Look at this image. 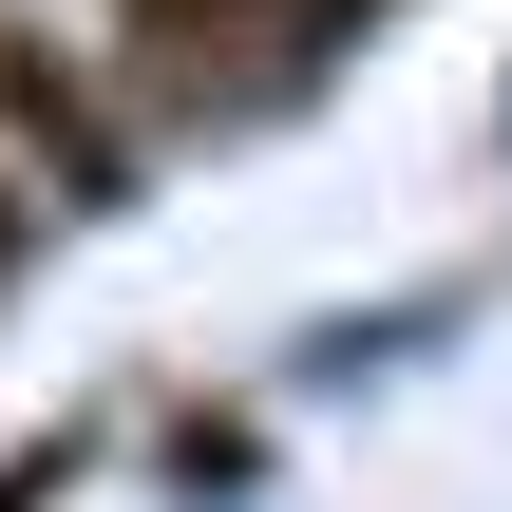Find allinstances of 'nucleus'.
<instances>
[{"mask_svg": "<svg viewBox=\"0 0 512 512\" xmlns=\"http://www.w3.org/2000/svg\"><path fill=\"white\" fill-rule=\"evenodd\" d=\"M114 57H133V114L152 133H209V114H266L323 76V38H361L342 0H95Z\"/></svg>", "mask_w": 512, "mask_h": 512, "instance_id": "1", "label": "nucleus"}, {"mask_svg": "<svg viewBox=\"0 0 512 512\" xmlns=\"http://www.w3.org/2000/svg\"><path fill=\"white\" fill-rule=\"evenodd\" d=\"M133 152H152V114H133L38 0H0V171L76 228V209H133Z\"/></svg>", "mask_w": 512, "mask_h": 512, "instance_id": "2", "label": "nucleus"}, {"mask_svg": "<svg viewBox=\"0 0 512 512\" xmlns=\"http://www.w3.org/2000/svg\"><path fill=\"white\" fill-rule=\"evenodd\" d=\"M19 247H38V209H19V171H0V285H19Z\"/></svg>", "mask_w": 512, "mask_h": 512, "instance_id": "3", "label": "nucleus"}, {"mask_svg": "<svg viewBox=\"0 0 512 512\" xmlns=\"http://www.w3.org/2000/svg\"><path fill=\"white\" fill-rule=\"evenodd\" d=\"M342 19H399V0H342Z\"/></svg>", "mask_w": 512, "mask_h": 512, "instance_id": "4", "label": "nucleus"}]
</instances>
